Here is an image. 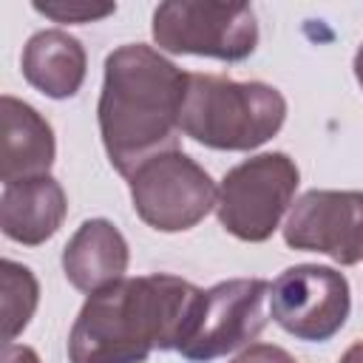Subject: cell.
I'll return each instance as SVG.
<instances>
[{"mask_svg":"<svg viewBox=\"0 0 363 363\" xmlns=\"http://www.w3.org/2000/svg\"><path fill=\"white\" fill-rule=\"evenodd\" d=\"M204 289L153 272L122 278L82 303L71 335V363H142L153 349H179L199 312Z\"/></svg>","mask_w":363,"mask_h":363,"instance_id":"6da1fadb","label":"cell"},{"mask_svg":"<svg viewBox=\"0 0 363 363\" xmlns=\"http://www.w3.org/2000/svg\"><path fill=\"white\" fill-rule=\"evenodd\" d=\"M184 94L187 74L156 48L128 43L108 54L96 116L105 153L122 176L176 150Z\"/></svg>","mask_w":363,"mask_h":363,"instance_id":"7a4b0ae2","label":"cell"},{"mask_svg":"<svg viewBox=\"0 0 363 363\" xmlns=\"http://www.w3.org/2000/svg\"><path fill=\"white\" fill-rule=\"evenodd\" d=\"M286 119V99L264 82H235L218 74H187L179 128L213 150H255Z\"/></svg>","mask_w":363,"mask_h":363,"instance_id":"3957f363","label":"cell"},{"mask_svg":"<svg viewBox=\"0 0 363 363\" xmlns=\"http://www.w3.org/2000/svg\"><path fill=\"white\" fill-rule=\"evenodd\" d=\"M298 182V164L278 150L258 153L235 164L224 173L218 187V224L238 241H267L278 230L286 207L292 204Z\"/></svg>","mask_w":363,"mask_h":363,"instance_id":"277c9868","label":"cell"},{"mask_svg":"<svg viewBox=\"0 0 363 363\" xmlns=\"http://www.w3.org/2000/svg\"><path fill=\"white\" fill-rule=\"evenodd\" d=\"M153 40L170 54L241 62L258 45V20L247 3L170 0L153 11Z\"/></svg>","mask_w":363,"mask_h":363,"instance_id":"5b68a950","label":"cell"},{"mask_svg":"<svg viewBox=\"0 0 363 363\" xmlns=\"http://www.w3.org/2000/svg\"><path fill=\"white\" fill-rule=\"evenodd\" d=\"M128 182L136 216L159 233L196 227L218 201L210 173L182 150L153 156Z\"/></svg>","mask_w":363,"mask_h":363,"instance_id":"8992f818","label":"cell"},{"mask_svg":"<svg viewBox=\"0 0 363 363\" xmlns=\"http://www.w3.org/2000/svg\"><path fill=\"white\" fill-rule=\"evenodd\" d=\"M352 309L349 281L320 264H298L284 269L269 286L272 320L298 340L323 343L335 337Z\"/></svg>","mask_w":363,"mask_h":363,"instance_id":"52a82bcc","label":"cell"},{"mask_svg":"<svg viewBox=\"0 0 363 363\" xmlns=\"http://www.w3.org/2000/svg\"><path fill=\"white\" fill-rule=\"evenodd\" d=\"M267 298L269 284L264 278H233L210 286L176 352L193 363H207L255 340L267 326Z\"/></svg>","mask_w":363,"mask_h":363,"instance_id":"ba28073f","label":"cell"},{"mask_svg":"<svg viewBox=\"0 0 363 363\" xmlns=\"http://www.w3.org/2000/svg\"><path fill=\"white\" fill-rule=\"evenodd\" d=\"M284 241L337 264L363 261V190H306L289 210Z\"/></svg>","mask_w":363,"mask_h":363,"instance_id":"9c48e42d","label":"cell"},{"mask_svg":"<svg viewBox=\"0 0 363 363\" xmlns=\"http://www.w3.org/2000/svg\"><path fill=\"white\" fill-rule=\"evenodd\" d=\"M57 156L54 130L40 111L9 94L0 96V179L3 184L48 176Z\"/></svg>","mask_w":363,"mask_h":363,"instance_id":"30bf717a","label":"cell"},{"mask_svg":"<svg viewBox=\"0 0 363 363\" xmlns=\"http://www.w3.org/2000/svg\"><path fill=\"white\" fill-rule=\"evenodd\" d=\"M128 241L108 218H88L62 250V272L79 292H99L125 278Z\"/></svg>","mask_w":363,"mask_h":363,"instance_id":"8fae6325","label":"cell"},{"mask_svg":"<svg viewBox=\"0 0 363 363\" xmlns=\"http://www.w3.org/2000/svg\"><path fill=\"white\" fill-rule=\"evenodd\" d=\"M65 213H68L65 190L51 176H34L3 184L0 227L3 235L17 244L37 247L48 241L62 227Z\"/></svg>","mask_w":363,"mask_h":363,"instance_id":"7c38bea8","label":"cell"},{"mask_svg":"<svg viewBox=\"0 0 363 363\" xmlns=\"http://www.w3.org/2000/svg\"><path fill=\"white\" fill-rule=\"evenodd\" d=\"M20 68L26 82L40 94L51 99H68L85 82L88 57L77 37L62 28H45L26 43Z\"/></svg>","mask_w":363,"mask_h":363,"instance_id":"4fadbf2b","label":"cell"},{"mask_svg":"<svg viewBox=\"0 0 363 363\" xmlns=\"http://www.w3.org/2000/svg\"><path fill=\"white\" fill-rule=\"evenodd\" d=\"M0 301H3V340L11 343L31 320L37 301H40V284L34 272L17 261L0 264Z\"/></svg>","mask_w":363,"mask_h":363,"instance_id":"5bb4252c","label":"cell"},{"mask_svg":"<svg viewBox=\"0 0 363 363\" xmlns=\"http://www.w3.org/2000/svg\"><path fill=\"white\" fill-rule=\"evenodd\" d=\"M34 11L45 14L54 23H94L116 11V3H85V0H54L34 3Z\"/></svg>","mask_w":363,"mask_h":363,"instance_id":"9a60e30c","label":"cell"},{"mask_svg":"<svg viewBox=\"0 0 363 363\" xmlns=\"http://www.w3.org/2000/svg\"><path fill=\"white\" fill-rule=\"evenodd\" d=\"M230 363H298L286 349L275 346V343H250L238 357H233Z\"/></svg>","mask_w":363,"mask_h":363,"instance_id":"2e32d148","label":"cell"},{"mask_svg":"<svg viewBox=\"0 0 363 363\" xmlns=\"http://www.w3.org/2000/svg\"><path fill=\"white\" fill-rule=\"evenodd\" d=\"M0 363H40V357H37V352H34L31 346H23V343H6Z\"/></svg>","mask_w":363,"mask_h":363,"instance_id":"e0dca14e","label":"cell"},{"mask_svg":"<svg viewBox=\"0 0 363 363\" xmlns=\"http://www.w3.org/2000/svg\"><path fill=\"white\" fill-rule=\"evenodd\" d=\"M337 363H363V340L352 343V346L343 352V357H340Z\"/></svg>","mask_w":363,"mask_h":363,"instance_id":"ac0fdd59","label":"cell"},{"mask_svg":"<svg viewBox=\"0 0 363 363\" xmlns=\"http://www.w3.org/2000/svg\"><path fill=\"white\" fill-rule=\"evenodd\" d=\"M354 77H357V82H360V88H363V43H360V48H357V54H354Z\"/></svg>","mask_w":363,"mask_h":363,"instance_id":"d6986e66","label":"cell"}]
</instances>
